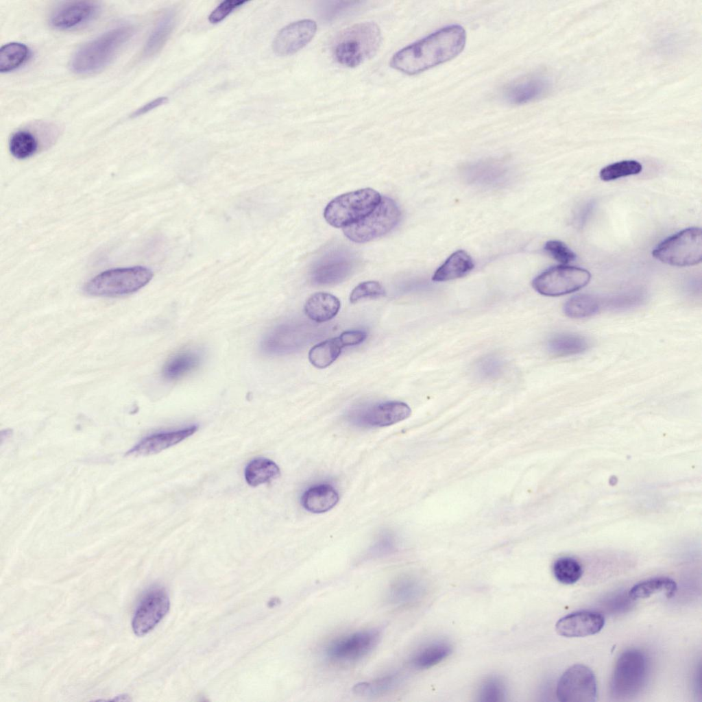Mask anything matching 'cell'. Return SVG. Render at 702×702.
Returning <instances> with one entry per match:
<instances>
[{
  "label": "cell",
  "instance_id": "obj_30",
  "mask_svg": "<svg viewBox=\"0 0 702 702\" xmlns=\"http://www.w3.org/2000/svg\"><path fill=\"white\" fill-rule=\"evenodd\" d=\"M589 346V341L585 337L570 333L555 335L548 343V350L559 356L581 354L586 351Z\"/></svg>",
  "mask_w": 702,
  "mask_h": 702
},
{
  "label": "cell",
  "instance_id": "obj_1",
  "mask_svg": "<svg viewBox=\"0 0 702 702\" xmlns=\"http://www.w3.org/2000/svg\"><path fill=\"white\" fill-rule=\"evenodd\" d=\"M466 33L459 25H451L402 48L390 60V66L415 75L448 61L463 49Z\"/></svg>",
  "mask_w": 702,
  "mask_h": 702
},
{
  "label": "cell",
  "instance_id": "obj_34",
  "mask_svg": "<svg viewBox=\"0 0 702 702\" xmlns=\"http://www.w3.org/2000/svg\"><path fill=\"white\" fill-rule=\"evenodd\" d=\"M555 578L561 583L571 585L577 582L583 574L581 564L571 557H561L553 565Z\"/></svg>",
  "mask_w": 702,
  "mask_h": 702
},
{
  "label": "cell",
  "instance_id": "obj_13",
  "mask_svg": "<svg viewBox=\"0 0 702 702\" xmlns=\"http://www.w3.org/2000/svg\"><path fill=\"white\" fill-rule=\"evenodd\" d=\"M411 414L409 405L400 401H386L354 410L350 420L363 427H383L408 418Z\"/></svg>",
  "mask_w": 702,
  "mask_h": 702
},
{
  "label": "cell",
  "instance_id": "obj_26",
  "mask_svg": "<svg viewBox=\"0 0 702 702\" xmlns=\"http://www.w3.org/2000/svg\"><path fill=\"white\" fill-rule=\"evenodd\" d=\"M603 309V299L590 294L576 295L564 305V312L570 318L592 317Z\"/></svg>",
  "mask_w": 702,
  "mask_h": 702
},
{
  "label": "cell",
  "instance_id": "obj_5",
  "mask_svg": "<svg viewBox=\"0 0 702 702\" xmlns=\"http://www.w3.org/2000/svg\"><path fill=\"white\" fill-rule=\"evenodd\" d=\"M382 196L372 188H365L337 196L326 206L324 217L335 228H344L370 214Z\"/></svg>",
  "mask_w": 702,
  "mask_h": 702
},
{
  "label": "cell",
  "instance_id": "obj_8",
  "mask_svg": "<svg viewBox=\"0 0 702 702\" xmlns=\"http://www.w3.org/2000/svg\"><path fill=\"white\" fill-rule=\"evenodd\" d=\"M400 210L394 199L382 196L377 206L367 216L343 228L345 236L355 243H365L391 230L398 223Z\"/></svg>",
  "mask_w": 702,
  "mask_h": 702
},
{
  "label": "cell",
  "instance_id": "obj_40",
  "mask_svg": "<svg viewBox=\"0 0 702 702\" xmlns=\"http://www.w3.org/2000/svg\"><path fill=\"white\" fill-rule=\"evenodd\" d=\"M544 250L555 260L564 265L573 262L576 259V254L560 241H547Z\"/></svg>",
  "mask_w": 702,
  "mask_h": 702
},
{
  "label": "cell",
  "instance_id": "obj_25",
  "mask_svg": "<svg viewBox=\"0 0 702 702\" xmlns=\"http://www.w3.org/2000/svg\"><path fill=\"white\" fill-rule=\"evenodd\" d=\"M452 652L451 645L444 640L432 642L420 648L412 656L411 663L417 669H427L446 659Z\"/></svg>",
  "mask_w": 702,
  "mask_h": 702
},
{
  "label": "cell",
  "instance_id": "obj_42",
  "mask_svg": "<svg viewBox=\"0 0 702 702\" xmlns=\"http://www.w3.org/2000/svg\"><path fill=\"white\" fill-rule=\"evenodd\" d=\"M396 549L394 537L389 533L381 534L370 548L368 555L371 557H381L393 553Z\"/></svg>",
  "mask_w": 702,
  "mask_h": 702
},
{
  "label": "cell",
  "instance_id": "obj_15",
  "mask_svg": "<svg viewBox=\"0 0 702 702\" xmlns=\"http://www.w3.org/2000/svg\"><path fill=\"white\" fill-rule=\"evenodd\" d=\"M316 23L311 19L293 22L282 28L275 36L272 48L278 56L293 54L304 47L314 37Z\"/></svg>",
  "mask_w": 702,
  "mask_h": 702
},
{
  "label": "cell",
  "instance_id": "obj_33",
  "mask_svg": "<svg viewBox=\"0 0 702 702\" xmlns=\"http://www.w3.org/2000/svg\"><path fill=\"white\" fill-rule=\"evenodd\" d=\"M400 677L398 673H390L378 677L370 681L359 683L354 686V692L363 696H377L388 692L399 684Z\"/></svg>",
  "mask_w": 702,
  "mask_h": 702
},
{
  "label": "cell",
  "instance_id": "obj_37",
  "mask_svg": "<svg viewBox=\"0 0 702 702\" xmlns=\"http://www.w3.org/2000/svg\"><path fill=\"white\" fill-rule=\"evenodd\" d=\"M505 686L497 677H490L483 681L479 689V699L482 701L495 702L503 700Z\"/></svg>",
  "mask_w": 702,
  "mask_h": 702
},
{
  "label": "cell",
  "instance_id": "obj_18",
  "mask_svg": "<svg viewBox=\"0 0 702 702\" xmlns=\"http://www.w3.org/2000/svg\"><path fill=\"white\" fill-rule=\"evenodd\" d=\"M193 425L184 428L162 432L147 436L127 452L131 456H147L158 453L192 435L197 430Z\"/></svg>",
  "mask_w": 702,
  "mask_h": 702
},
{
  "label": "cell",
  "instance_id": "obj_20",
  "mask_svg": "<svg viewBox=\"0 0 702 702\" xmlns=\"http://www.w3.org/2000/svg\"><path fill=\"white\" fill-rule=\"evenodd\" d=\"M339 496L336 489L328 483H319L306 489L301 496V505L314 513L326 512L338 503Z\"/></svg>",
  "mask_w": 702,
  "mask_h": 702
},
{
  "label": "cell",
  "instance_id": "obj_3",
  "mask_svg": "<svg viewBox=\"0 0 702 702\" xmlns=\"http://www.w3.org/2000/svg\"><path fill=\"white\" fill-rule=\"evenodd\" d=\"M381 32L374 22L354 24L343 29L332 44V55L340 64L355 67L370 59L381 44Z\"/></svg>",
  "mask_w": 702,
  "mask_h": 702
},
{
  "label": "cell",
  "instance_id": "obj_21",
  "mask_svg": "<svg viewBox=\"0 0 702 702\" xmlns=\"http://www.w3.org/2000/svg\"><path fill=\"white\" fill-rule=\"evenodd\" d=\"M341 306L339 300L335 295L324 292L313 294L306 302L304 311L311 319L316 322H325L332 319Z\"/></svg>",
  "mask_w": 702,
  "mask_h": 702
},
{
  "label": "cell",
  "instance_id": "obj_38",
  "mask_svg": "<svg viewBox=\"0 0 702 702\" xmlns=\"http://www.w3.org/2000/svg\"><path fill=\"white\" fill-rule=\"evenodd\" d=\"M383 285L377 281H365L359 284L350 295L351 303H356L365 298H374L385 295Z\"/></svg>",
  "mask_w": 702,
  "mask_h": 702
},
{
  "label": "cell",
  "instance_id": "obj_19",
  "mask_svg": "<svg viewBox=\"0 0 702 702\" xmlns=\"http://www.w3.org/2000/svg\"><path fill=\"white\" fill-rule=\"evenodd\" d=\"M548 87V82L544 77L530 75L509 84L505 88L503 95L510 104H524L542 97Z\"/></svg>",
  "mask_w": 702,
  "mask_h": 702
},
{
  "label": "cell",
  "instance_id": "obj_31",
  "mask_svg": "<svg viewBox=\"0 0 702 702\" xmlns=\"http://www.w3.org/2000/svg\"><path fill=\"white\" fill-rule=\"evenodd\" d=\"M343 348L339 337L326 339L310 350L308 360L313 366L325 368L338 358Z\"/></svg>",
  "mask_w": 702,
  "mask_h": 702
},
{
  "label": "cell",
  "instance_id": "obj_36",
  "mask_svg": "<svg viewBox=\"0 0 702 702\" xmlns=\"http://www.w3.org/2000/svg\"><path fill=\"white\" fill-rule=\"evenodd\" d=\"M642 169V165L636 160H622L603 167L600 171V178L603 181H611L638 174Z\"/></svg>",
  "mask_w": 702,
  "mask_h": 702
},
{
  "label": "cell",
  "instance_id": "obj_35",
  "mask_svg": "<svg viewBox=\"0 0 702 702\" xmlns=\"http://www.w3.org/2000/svg\"><path fill=\"white\" fill-rule=\"evenodd\" d=\"M9 149L14 157L25 159L34 154L38 149V142L30 132L20 130L12 135Z\"/></svg>",
  "mask_w": 702,
  "mask_h": 702
},
{
  "label": "cell",
  "instance_id": "obj_46",
  "mask_svg": "<svg viewBox=\"0 0 702 702\" xmlns=\"http://www.w3.org/2000/svg\"><path fill=\"white\" fill-rule=\"evenodd\" d=\"M168 101V98L166 97H160L156 98L146 104L142 106L141 108L136 110L132 114V117H136L147 112L152 110L153 109L166 104Z\"/></svg>",
  "mask_w": 702,
  "mask_h": 702
},
{
  "label": "cell",
  "instance_id": "obj_43",
  "mask_svg": "<svg viewBox=\"0 0 702 702\" xmlns=\"http://www.w3.org/2000/svg\"><path fill=\"white\" fill-rule=\"evenodd\" d=\"M247 1L225 0L219 3L209 14L208 19L213 24L218 23L224 20L236 9L245 4Z\"/></svg>",
  "mask_w": 702,
  "mask_h": 702
},
{
  "label": "cell",
  "instance_id": "obj_22",
  "mask_svg": "<svg viewBox=\"0 0 702 702\" xmlns=\"http://www.w3.org/2000/svg\"><path fill=\"white\" fill-rule=\"evenodd\" d=\"M474 267L470 256L464 250H457L435 271L432 280L444 282L459 278L468 274Z\"/></svg>",
  "mask_w": 702,
  "mask_h": 702
},
{
  "label": "cell",
  "instance_id": "obj_41",
  "mask_svg": "<svg viewBox=\"0 0 702 702\" xmlns=\"http://www.w3.org/2000/svg\"><path fill=\"white\" fill-rule=\"evenodd\" d=\"M503 363L496 356H487L478 363L476 372L482 378H494L502 372Z\"/></svg>",
  "mask_w": 702,
  "mask_h": 702
},
{
  "label": "cell",
  "instance_id": "obj_24",
  "mask_svg": "<svg viewBox=\"0 0 702 702\" xmlns=\"http://www.w3.org/2000/svg\"><path fill=\"white\" fill-rule=\"evenodd\" d=\"M201 361L202 356L198 352L193 350L181 351L165 363L162 375L167 380H178L195 370Z\"/></svg>",
  "mask_w": 702,
  "mask_h": 702
},
{
  "label": "cell",
  "instance_id": "obj_44",
  "mask_svg": "<svg viewBox=\"0 0 702 702\" xmlns=\"http://www.w3.org/2000/svg\"><path fill=\"white\" fill-rule=\"evenodd\" d=\"M361 1H332L329 3L326 7H329V10H326V17L328 19L335 18L337 16L341 15L343 12L352 11L358 6Z\"/></svg>",
  "mask_w": 702,
  "mask_h": 702
},
{
  "label": "cell",
  "instance_id": "obj_17",
  "mask_svg": "<svg viewBox=\"0 0 702 702\" xmlns=\"http://www.w3.org/2000/svg\"><path fill=\"white\" fill-rule=\"evenodd\" d=\"M605 618L595 611L582 610L560 618L555 625L557 633L566 638L594 635L603 628Z\"/></svg>",
  "mask_w": 702,
  "mask_h": 702
},
{
  "label": "cell",
  "instance_id": "obj_23",
  "mask_svg": "<svg viewBox=\"0 0 702 702\" xmlns=\"http://www.w3.org/2000/svg\"><path fill=\"white\" fill-rule=\"evenodd\" d=\"M422 593V586L415 578L404 575L396 577L387 592L388 601L396 605H404L415 601Z\"/></svg>",
  "mask_w": 702,
  "mask_h": 702
},
{
  "label": "cell",
  "instance_id": "obj_32",
  "mask_svg": "<svg viewBox=\"0 0 702 702\" xmlns=\"http://www.w3.org/2000/svg\"><path fill=\"white\" fill-rule=\"evenodd\" d=\"M29 49L23 43H9L0 49V71L7 73L20 67L27 60Z\"/></svg>",
  "mask_w": 702,
  "mask_h": 702
},
{
  "label": "cell",
  "instance_id": "obj_6",
  "mask_svg": "<svg viewBox=\"0 0 702 702\" xmlns=\"http://www.w3.org/2000/svg\"><path fill=\"white\" fill-rule=\"evenodd\" d=\"M648 662L640 650L632 649L624 651L618 657L609 683L611 695L616 699H626L636 696L646 683Z\"/></svg>",
  "mask_w": 702,
  "mask_h": 702
},
{
  "label": "cell",
  "instance_id": "obj_2",
  "mask_svg": "<svg viewBox=\"0 0 702 702\" xmlns=\"http://www.w3.org/2000/svg\"><path fill=\"white\" fill-rule=\"evenodd\" d=\"M134 32L132 26L121 25L87 42L73 54L70 63L71 69L82 75L102 70L132 38Z\"/></svg>",
  "mask_w": 702,
  "mask_h": 702
},
{
  "label": "cell",
  "instance_id": "obj_7",
  "mask_svg": "<svg viewBox=\"0 0 702 702\" xmlns=\"http://www.w3.org/2000/svg\"><path fill=\"white\" fill-rule=\"evenodd\" d=\"M653 256L673 266L686 267L699 263L702 259V232L699 228H688L660 243Z\"/></svg>",
  "mask_w": 702,
  "mask_h": 702
},
{
  "label": "cell",
  "instance_id": "obj_14",
  "mask_svg": "<svg viewBox=\"0 0 702 702\" xmlns=\"http://www.w3.org/2000/svg\"><path fill=\"white\" fill-rule=\"evenodd\" d=\"M355 261L344 250H335L322 257L313 267L312 280L322 285H334L349 276Z\"/></svg>",
  "mask_w": 702,
  "mask_h": 702
},
{
  "label": "cell",
  "instance_id": "obj_11",
  "mask_svg": "<svg viewBox=\"0 0 702 702\" xmlns=\"http://www.w3.org/2000/svg\"><path fill=\"white\" fill-rule=\"evenodd\" d=\"M556 694L561 702L595 701L597 686L593 671L583 664L570 666L559 679Z\"/></svg>",
  "mask_w": 702,
  "mask_h": 702
},
{
  "label": "cell",
  "instance_id": "obj_4",
  "mask_svg": "<svg viewBox=\"0 0 702 702\" xmlns=\"http://www.w3.org/2000/svg\"><path fill=\"white\" fill-rule=\"evenodd\" d=\"M152 277V270L143 266L112 269L90 280L84 290L94 296L123 295L141 289Z\"/></svg>",
  "mask_w": 702,
  "mask_h": 702
},
{
  "label": "cell",
  "instance_id": "obj_27",
  "mask_svg": "<svg viewBox=\"0 0 702 702\" xmlns=\"http://www.w3.org/2000/svg\"><path fill=\"white\" fill-rule=\"evenodd\" d=\"M175 14L171 10L165 12L158 20L143 48V54L150 57L164 46L173 28Z\"/></svg>",
  "mask_w": 702,
  "mask_h": 702
},
{
  "label": "cell",
  "instance_id": "obj_45",
  "mask_svg": "<svg viewBox=\"0 0 702 702\" xmlns=\"http://www.w3.org/2000/svg\"><path fill=\"white\" fill-rule=\"evenodd\" d=\"M367 333L361 330H348L342 332L339 337L343 347L358 345L366 338Z\"/></svg>",
  "mask_w": 702,
  "mask_h": 702
},
{
  "label": "cell",
  "instance_id": "obj_39",
  "mask_svg": "<svg viewBox=\"0 0 702 702\" xmlns=\"http://www.w3.org/2000/svg\"><path fill=\"white\" fill-rule=\"evenodd\" d=\"M643 296L637 294H625L603 299L604 308L613 310H626L640 305Z\"/></svg>",
  "mask_w": 702,
  "mask_h": 702
},
{
  "label": "cell",
  "instance_id": "obj_16",
  "mask_svg": "<svg viewBox=\"0 0 702 702\" xmlns=\"http://www.w3.org/2000/svg\"><path fill=\"white\" fill-rule=\"evenodd\" d=\"M98 11V5L93 1L68 2L53 11L49 23L52 27L60 30L76 28L90 21Z\"/></svg>",
  "mask_w": 702,
  "mask_h": 702
},
{
  "label": "cell",
  "instance_id": "obj_10",
  "mask_svg": "<svg viewBox=\"0 0 702 702\" xmlns=\"http://www.w3.org/2000/svg\"><path fill=\"white\" fill-rule=\"evenodd\" d=\"M380 637L379 630L368 629L356 631L330 642L325 649L326 657L338 664H351L367 656L376 646Z\"/></svg>",
  "mask_w": 702,
  "mask_h": 702
},
{
  "label": "cell",
  "instance_id": "obj_28",
  "mask_svg": "<svg viewBox=\"0 0 702 702\" xmlns=\"http://www.w3.org/2000/svg\"><path fill=\"white\" fill-rule=\"evenodd\" d=\"M677 590L674 580L666 577H657L640 581L634 585L629 592L632 600L646 598L653 594L664 592L667 598H671Z\"/></svg>",
  "mask_w": 702,
  "mask_h": 702
},
{
  "label": "cell",
  "instance_id": "obj_12",
  "mask_svg": "<svg viewBox=\"0 0 702 702\" xmlns=\"http://www.w3.org/2000/svg\"><path fill=\"white\" fill-rule=\"evenodd\" d=\"M169 605L165 590L155 588L149 590L140 601L132 618L134 634L143 636L152 631L167 614Z\"/></svg>",
  "mask_w": 702,
  "mask_h": 702
},
{
  "label": "cell",
  "instance_id": "obj_9",
  "mask_svg": "<svg viewBox=\"0 0 702 702\" xmlns=\"http://www.w3.org/2000/svg\"><path fill=\"white\" fill-rule=\"evenodd\" d=\"M590 278V273L583 268L558 265L538 275L532 285L542 295L559 296L581 289L588 284Z\"/></svg>",
  "mask_w": 702,
  "mask_h": 702
},
{
  "label": "cell",
  "instance_id": "obj_29",
  "mask_svg": "<svg viewBox=\"0 0 702 702\" xmlns=\"http://www.w3.org/2000/svg\"><path fill=\"white\" fill-rule=\"evenodd\" d=\"M280 473V468L275 462L261 457L252 460L247 465L244 475L249 485L256 487L277 478Z\"/></svg>",
  "mask_w": 702,
  "mask_h": 702
}]
</instances>
